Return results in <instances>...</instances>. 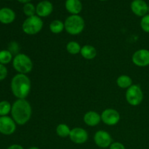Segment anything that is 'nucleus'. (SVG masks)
<instances>
[{"mask_svg": "<svg viewBox=\"0 0 149 149\" xmlns=\"http://www.w3.org/2000/svg\"><path fill=\"white\" fill-rule=\"evenodd\" d=\"M11 115L17 125H26L31 117V106L26 99H17L12 105Z\"/></svg>", "mask_w": 149, "mask_h": 149, "instance_id": "obj_1", "label": "nucleus"}, {"mask_svg": "<svg viewBox=\"0 0 149 149\" xmlns=\"http://www.w3.org/2000/svg\"><path fill=\"white\" fill-rule=\"evenodd\" d=\"M10 87L15 97L17 99H26L30 93L31 83L26 74H17L12 79Z\"/></svg>", "mask_w": 149, "mask_h": 149, "instance_id": "obj_2", "label": "nucleus"}, {"mask_svg": "<svg viewBox=\"0 0 149 149\" xmlns=\"http://www.w3.org/2000/svg\"><path fill=\"white\" fill-rule=\"evenodd\" d=\"M65 30L72 36L80 34L84 31L85 22L79 15H71L64 21Z\"/></svg>", "mask_w": 149, "mask_h": 149, "instance_id": "obj_3", "label": "nucleus"}, {"mask_svg": "<svg viewBox=\"0 0 149 149\" xmlns=\"http://www.w3.org/2000/svg\"><path fill=\"white\" fill-rule=\"evenodd\" d=\"M13 66L18 74H27L32 71L33 62L30 57L23 53H19L13 58Z\"/></svg>", "mask_w": 149, "mask_h": 149, "instance_id": "obj_4", "label": "nucleus"}, {"mask_svg": "<svg viewBox=\"0 0 149 149\" xmlns=\"http://www.w3.org/2000/svg\"><path fill=\"white\" fill-rule=\"evenodd\" d=\"M44 23L40 17L36 15L29 17L23 21L22 30L28 35H36L43 29Z\"/></svg>", "mask_w": 149, "mask_h": 149, "instance_id": "obj_5", "label": "nucleus"}, {"mask_svg": "<svg viewBox=\"0 0 149 149\" xmlns=\"http://www.w3.org/2000/svg\"><path fill=\"white\" fill-rule=\"evenodd\" d=\"M125 97L130 106H139L143 100V93L142 89L138 84H132L127 90Z\"/></svg>", "mask_w": 149, "mask_h": 149, "instance_id": "obj_6", "label": "nucleus"}, {"mask_svg": "<svg viewBox=\"0 0 149 149\" xmlns=\"http://www.w3.org/2000/svg\"><path fill=\"white\" fill-rule=\"evenodd\" d=\"M101 121L106 125L113 126L119 123L121 116L119 112L113 109H106L102 112Z\"/></svg>", "mask_w": 149, "mask_h": 149, "instance_id": "obj_7", "label": "nucleus"}, {"mask_svg": "<svg viewBox=\"0 0 149 149\" xmlns=\"http://www.w3.org/2000/svg\"><path fill=\"white\" fill-rule=\"evenodd\" d=\"M16 125L12 117L0 116V133L4 135H13L16 130Z\"/></svg>", "mask_w": 149, "mask_h": 149, "instance_id": "obj_8", "label": "nucleus"}, {"mask_svg": "<svg viewBox=\"0 0 149 149\" xmlns=\"http://www.w3.org/2000/svg\"><path fill=\"white\" fill-rule=\"evenodd\" d=\"M132 61L138 67H146L149 65V50L141 49L135 51L132 57Z\"/></svg>", "mask_w": 149, "mask_h": 149, "instance_id": "obj_9", "label": "nucleus"}, {"mask_svg": "<svg viewBox=\"0 0 149 149\" xmlns=\"http://www.w3.org/2000/svg\"><path fill=\"white\" fill-rule=\"evenodd\" d=\"M94 141L96 146L102 148H108L112 143V138L110 134L105 130H98L94 135Z\"/></svg>", "mask_w": 149, "mask_h": 149, "instance_id": "obj_10", "label": "nucleus"}, {"mask_svg": "<svg viewBox=\"0 0 149 149\" xmlns=\"http://www.w3.org/2000/svg\"><path fill=\"white\" fill-rule=\"evenodd\" d=\"M69 138L74 143L83 144L87 142L89 135L87 131L83 128L75 127L71 129Z\"/></svg>", "mask_w": 149, "mask_h": 149, "instance_id": "obj_11", "label": "nucleus"}, {"mask_svg": "<svg viewBox=\"0 0 149 149\" xmlns=\"http://www.w3.org/2000/svg\"><path fill=\"white\" fill-rule=\"evenodd\" d=\"M130 8L133 14L142 17L148 13V4L144 0H133L131 2Z\"/></svg>", "mask_w": 149, "mask_h": 149, "instance_id": "obj_12", "label": "nucleus"}, {"mask_svg": "<svg viewBox=\"0 0 149 149\" xmlns=\"http://www.w3.org/2000/svg\"><path fill=\"white\" fill-rule=\"evenodd\" d=\"M53 11V4L48 0H43L36 6V15L39 17H46L52 14Z\"/></svg>", "mask_w": 149, "mask_h": 149, "instance_id": "obj_13", "label": "nucleus"}, {"mask_svg": "<svg viewBox=\"0 0 149 149\" xmlns=\"http://www.w3.org/2000/svg\"><path fill=\"white\" fill-rule=\"evenodd\" d=\"M15 13L9 7L0 9V23L2 24H10L15 20Z\"/></svg>", "mask_w": 149, "mask_h": 149, "instance_id": "obj_14", "label": "nucleus"}, {"mask_svg": "<svg viewBox=\"0 0 149 149\" xmlns=\"http://www.w3.org/2000/svg\"><path fill=\"white\" fill-rule=\"evenodd\" d=\"M84 122L90 127H95L101 122V116L94 111H87L83 118Z\"/></svg>", "mask_w": 149, "mask_h": 149, "instance_id": "obj_15", "label": "nucleus"}, {"mask_svg": "<svg viewBox=\"0 0 149 149\" xmlns=\"http://www.w3.org/2000/svg\"><path fill=\"white\" fill-rule=\"evenodd\" d=\"M65 7L71 15H79L82 10V3L80 0H66Z\"/></svg>", "mask_w": 149, "mask_h": 149, "instance_id": "obj_16", "label": "nucleus"}, {"mask_svg": "<svg viewBox=\"0 0 149 149\" xmlns=\"http://www.w3.org/2000/svg\"><path fill=\"white\" fill-rule=\"evenodd\" d=\"M80 54L84 59L93 60L97 56V50L95 47L90 45H85L81 47Z\"/></svg>", "mask_w": 149, "mask_h": 149, "instance_id": "obj_17", "label": "nucleus"}, {"mask_svg": "<svg viewBox=\"0 0 149 149\" xmlns=\"http://www.w3.org/2000/svg\"><path fill=\"white\" fill-rule=\"evenodd\" d=\"M116 84L118 87L122 89H127L132 85V79L130 77L127 75H121L116 79Z\"/></svg>", "mask_w": 149, "mask_h": 149, "instance_id": "obj_18", "label": "nucleus"}, {"mask_svg": "<svg viewBox=\"0 0 149 149\" xmlns=\"http://www.w3.org/2000/svg\"><path fill=\"white\" fill-rule=\"evenodd\" d=\"M49 31L55 34L61 33L65 29L64 23L60 20H55L49 24Z\"/></svg>", "mask_w": 149, "mask_h": 149, "instance_id": "obj_19", "label": "nucleus"}, {"mask_svg": "<svg viewBox=\"0 0 149 149\" xmlns=\"http://www.w3.org/2000/svg\"><path fill=\"white\" fill-rule=\"evenodd\" d=\"M71 130L69 127L65 124H59L56 127V133L61 138H66L70 135Z\"/></svg>", "mask_w": 149, "mask_h": 149, "instance_id": "obj_20", "label": "nucleus"}, {"mask_svg": "<svg viewBox=\"0 0 149 149\" xmlns=\"http://www.w3.org/2000/svg\"><path fill=\"white\" fill-rule=\"evenodd\" d=\"M81 45L78 42L75 41H71L69 42L66 45V50L67 52L71 55H77L81 52Z\"/></svg>", "mask_w": 149, "mask_h": 149, "instance_id": "obj_21", "label": "nucleus"}, {"mask_svg": "<svg viewBox=\"0 0 149 149\" xmlns=\"http://www.w3.org/2000/svg\"><path fill=\"white\" fill-rule=\"evenodd\" d=\"M13 60V53L10 50L3 49L0 51V63L5 65L10 63Z\"/></svg>", "mask_w": 149, "mask_h": 149, "instance_id": "obj_22", "label": "nucleus"}, {"mask_svg": "<svg viewBox=\"0 0 149 149\" xmlns=\"http://www.w3.org/2000/svg\"><path fill=\"white\" fill-rule=\"evenodd\" d=\"M12 106L10 102L7 100H2L0 102V116H7L11 113Z\"/></svg>", "mask_w": 149, "mask_h": 149, "instance_id": "obj_23", "label": "nucleus"}, {"mask_svg": "<svg viewBox=\"0 0 149 149\" xmlns=\"http://www.w3.org/2000/svg\"><path fill=\"white\" fill-rule=\"evenodd\" d=\"M23 12L25 15L27 16L28 17L36 15V6L31 2L25 4L23 7Z\"/></svg>", "mask_w": 149, "mask_h": 149, "instance_id": "obj_24", "label": "nucleus"}, {"mask_svg": "<svg viewBox=\"0 0 149 149\" xmlns=\"http://www.w3.org/2000/svg\"><path fill=\"white\" fill-rule=\"evenodd\" d=\"M141 27L146 33H149V14L142 17L141 20Z\"/></svg>", "mask_w": 149, "mask_h": 149, "instance_id": "obj_25", "label": "nucleus"}, {"mask_svg": "<svg viewBox=\"0 0 149 149\" xmlns=\"http://www.w3.org/2000/svg\"><path fill=\"white\" fill-rule=\"evenodd\" d=\"M7 74H8V71L5 65L0 63V81L4 80L7 77Z\"/></svg>", "mask_w": 149, "mask_h": 149, "instance_id": "obj_26", "label": "nucleus"}, {"mask_svg": "<svg viewBox=\"0 0 149 149\" xmlns=\"http://www.w3.org/2000/svg\"><path fill=\"white\" fill-rule=\"evenodd\" d=\"M110 149H125V146L120 142L112 143L109 146Z\"/></svg>", "mask_w": 149, "mask_h": 149, "instance_id": "obj_27", "label": "nucleus"}, {"mask_svg": "<svg viewBox=\"0 0 149 149\" xmlns=\"http://www.w3.org/2000/svg\"><path fill=\"white\" fill-rule=\"evenodd\" d=\"M7 149H24L22 146L18 145V144H13L10 146Z\"/></svg>", "mask_w": 149, "mask_h": 149, "instance_id": "obj_28", "label": "nucleus"}, {"mask_svg": "<svg viewBox=\"0 0 149 149\" xmlns=\"http://www.w3.org/2000/svg\"><path fill=\"white\" fill-rule=\"evenodd\" d=\"M17 1H19L20 3H21V4H27V3H30L31 1V0H17Z\"/></svg>", "mask_w": 149, "mask_h": 149, "instance_id": "obj_29", "label": "nucleus"}, {"mask_svg": "<svg viewBox=\"0 0 149 149\" xmlns=\"http://www.w3.org/2000/svg\"><path fill=\"white\" fill-rule=\"evenodd\" d=\"M29 149H39V148H37V147H31V148H29Z\"/></svg>", "mask_w": 149, "mask_h": 149, "instance_id": "obj_30", "label": "nucleus"}, {"mask_svg": "<svg viewBox=\"0 0 149 149\" xmlns=\"http://www.w3.org/2000/svg\"><path fill=\"white\" fill-rule=\"evenodd\" d=\"M99 1H107V0H99Z\"/></svg>", "mask_w": 149, "mask_h": 149, "instance_id": "obj_31", "label": "nucleus"}, {"mask_svg": "<svg viewBox=\"0 0 149 149\" xmlns=\"http://www.w3.org/2000/svg\"><path fill=\"white\" fill-rule=\"evenodd\" d=\"M148 14H149V5H148Z\"/></svg>", "mask_w": 149, "mask_h": 149, "instance_id": "obj_32", "label": "nucleus"}, {"mask_svg": "<svg viewBox=\"0 0 149 149\" xmlns=\"http://www.w3.org/2000/svg\"><path fill=\"white\" fill-rule=\"evenodd\" d=\"M9 1H11V0H9Z\"/></svg>", "mask_w": 149, "mask_h": 149, "instance_id": "obj_33", "label": "nucleus"}]
</instances>
